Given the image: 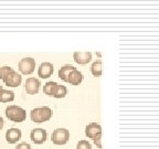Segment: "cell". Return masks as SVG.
Listing matches in <instances>:
<instances>
[{
  "instance_id": "1",
  "label": "cell",
  "mask_w": 159,
  "mask_h": 149,
  "mask_svg": "<svg viewBox=\"0 0 159 149\" xmlns=\"http://www.w3.org/2000/svg\"><path fill=\"white\" fill-rule=\"evenodd\" d=\"M6 116L11 122L15 123H22L27 118V112L22 107L16 106V105H10L6 108Z\"/></svg>"
},
{
  "instance_id": "2",
  "label": "cell",
  "mask_w": 159,
  "mask_h": 149,
  "mask_svg": "<svg viewBox=\"0 0 159 149\" xmlns=\"http://www.w3.org/2000/svg\"><path fill=\"white\" fill-rule=\"evenodd\" d=\"M52 116V111L51 108L48 106L43 107H38L31 111L30 113V117H31V120L34 123H44L48 122Z\"/></svg>"
},
{
  "instance_id": "3",
  "label": "cell",
  "mask_w": 159,
  "mask_h": 149,
  "mask_svg": "<svg viewBox=\"0 0 159 149\" xmlns=\"http://www.w3.org/2000/svg\"><path fill=\"white\" fill-rule=\"evenodd\" d=\"M70 139V132L66 128H57L51 135V140L54 145H65Z\"/></svg>"
},
{
  "instance_id": "4",
  "label": "cell",
  "mask_w": 159,
  "mask_h": 149,
  "mask_svg": "<svg viewBox=\"0 0 159 149\" xmlns=\"http://www.w3.org/2000/svg\"><path fill=\"white\" fill-rule=\"evenodd\" d=\"M18 67H19V71L22 74H31L35 69V60L32 59V57H25L19 62Z\"/></svg>"
},
{
  "instance_id": "5",
  "label": "cell",
  "mask_w": 159,
  "mask_h": 149,
  "mask_svg": "<svg viewBox=\"0 0 159 149\" xmlns=\"http://www.w3.org/2000/svg\"><path fill=\"white\" fill-rule=\"evenodd\" d=\"M30 137H31V140L34 144L41 145L47 140L48 134L43 128H34L32 129V132L30 134Z\"/></svg>"
},
{
  "instance_id": "6",
  "label": "cell",
  "mask_w": 159,
  "mask_h": 149,
  "mask_svg": "<svg viewBox=\"0 0 159 149\" xmlns=\"http://www.w3.org/2000/svg\"><path fill=\"white\" fill-rule=\"evenodd\" d=\"M40 81L35 77H29V79L25 81V92L30 95H35L38 94L40 89Z\"/></svg>"
},
{
  "instance_id": "7",
  "label": "cell",
  "mask_w": 159,
  "mask_h": 149,
  "mask_svg": "<svg viewBox=\"0 0 159 149\" xmlns=\"http://www.w3.org/2000/svg\"><path fill=\"white\" fill-rule=\"evenodd\" d=\"M53 71H54V67H53L52 63L43 62L38 69V75L41 79H48L53 74Z\"/></svg>"
},
{
  "instance_id": "8",
  "label": "cell",
  "mask_w": 159,
  "mask_h": 149,
  "mask_svg": "<svg viewBox=\"0 0 159 149\" xmlns=\"http://www.w3.org/2000/svg\"><path fill=\"white\" fill-rule=\"evenodd\" d=\"M73 59L77 64L85 65L89 62H91L92 60V53L89 52V51H84V52H74L73 53Z\"/></svg>"
},
{
  "instance_id": "9",
  "label": "cell",
  "mask_w": 159,
  "mask_h": 149,
  "mask_svg": "<svg viewBox=\"0 0 159 149\" xmlns=\"http://www.w3.org/2000/svg\"><path fill=\"white\" fill-rule=\"evenodd\" d=\"M99 134H102V127L97 123H91V124H89L85 127V135L89 138L94 139Z\"/></svg>"
},
{
  "instance_id": "10",
  "label": "cell",
  "mask_w": 159,
  "mask_h": 149,
  "mask_svg": "<svg viewBox=\"0 0 159 149\" xmlns=\"http://www.w3.org/2000/svg\"><path fill=\"white\" fill-rule=\"evenodd\" d=\"M21 130L19 128H10L6 133V140L9 144H16L21 138Z\"/></svg>"
},
{
  "instance_id": "11",
  "label": "cell",
  "mask_w": 159,
  "mask_h": 149,
  "mask_svg": "<svg viewBox=\"0 0 159 149\" xmlns=\"http://www.w3.org/2000/svg\"><path fill=\"white\" fill-rule=\"evenodd\" d=\"M3 82H5V84L7 85V86L18 87L21 84V82H22V76L20 74H18L17 72H13L12 74H10Z\"/></svg>"
},
{
  "instance_id": "12",
  "label": "cell",
  "mask_w": 159,
  "mask_h": 149,
  "mask_svg": "<svg viewBox=\"0 0 159 149\" xmlns=\"http://www.w3.org/2000/svg\"><path fill=\"white\" fill-rule=\"evenodd\" d=\"M82 79H83L82 73L75 69L70 73L69 77H67V83H70V84L72 85H80L81 82H82Z\"/></svg>"
},
{
  "instance_id": "13",
  "label": "cell",
  "mask_w": 159,
  "mask_h": 149,
  "mask_svg": "<svg viewBox=\"0 0 159 149\" xmlns=\"http://www.w3.org/2000/svg\"><path fill=\"white\" fill-rule=\"evenodd\" d=\"M73 70H75L74 66H72V65H63L61 69L59 70V77L62 81H64V82H67V77H69L70 73L72 72Z\"/></svg>"
},
{
  "instance_id": "14",
  "label": "cell",
  "mask_w": 159,
  "mask_h": 149,
  "mask_svg": "<svg viewBox=\"0 0 159 149\" xmlns=\"http://www.w3.org/2000/svg\"><path fill=\"white\" fill-rule=\"evenodd\" d=\"M13 99H15V93L12 91H8V89L0 91V102L1 103L12 102Z\"/></svg>"
},
{
  "instance_id": "15",
  "label": "cell",
  "mask_w": 159,
  "mask_h": 149,
  "mask_svg": "<svg viewBox=\"0 0 159 149\" xmlns=\"http://www.w3.org/2000/svg\"><path fill=\"white\" fill-rule=\"evenodd\" d=\"M91 72L94 76H101L102 75V61L97 60L91 66Z\"/></svg>"
},
{
  "instance_id": "16",
  "label": "cell",
  "mask_w": 159,
  "mask_h": 149,
  "mask_svg": "<svg viewBox=\"0 0 159 149\" xmlns=\"http://www.w3.org/2000/svg\"><path fill=\"white\" fill-rule=\"evenodd\" d=\"M66 93H67L66 87L63 86V85L57 84L54 89V93H53V97H55V98H63V97L66 96Z\"/></svg>"
},
{
  "instance_id": "17",
  "label": "cell",
  "mask_w": 159,
  "mask_h": 149,
  "mask_svg": "<svg viewBox=\"0 0 159 149\" xmlns=\"http://www.w3.org/2000/svg\"><path fill=\"white\" fill-rule=\"evenodd\" d=\"M57 84L55 82H48L43 86V93L45 95H49V96H53V93H54V89L57 87Z\"/></svg>"
},
{
  "instance_id": "18",
  "label": "cell",
  "mask_w": 159,
  "mask_h": 149,
  "mask_svg": "<svg viewBox=\"0 0 159 149\" xmlns=\"http://www.w3.org/2000/svg\"><path fill=\"white\" fill-rule=\"evenodd\" d=\"M13 72H15V71H13L12 67L2 66L1 69H0V79H2V81H5V79H7V77L9 76L10 74H12Z\"/></svg>"
},
{
  "instance_id": "19",
  "label": "cell",
  "mask_w": 159,
  "mask_h": 149,
  "mask_svg": "<svg viewBox=\"0 0 159 149\" xmlns=\"http://www.w3.org/2000/svg\"><path fill=\"white\" fill-rule=\"evenodd\" d=\"M76 149H92V146L87 140H80L77 142Z\"/></svg>"
},
{
  "instance_id": "20",
  "label": "cell",
  "mask_w": 159,
  "mask_h": 149,
  "mask_svg": "<svg viewBox=\"0 0 159 149\" xmlns=\"http://www.w3.org/2000/svg\"><path fill=\"white\" fill-rule=\"evenodd\" d=\"M16 149H31V146H30L28 142H20V144L16 147Z\"/></svg>"
},
{
  "instance_id": "21",
  "label": "cell",
  "mask_w": 159,
  "mask_h": 149,
  "mask_svg": "<svg viewBox=\"0 0 159 149\" xmlns=\"http://www.w3.org/2000/svg\"><path fill=\"white\" fill-rule=\"evenodd\" d=\"M101 136H102V134L97 135V136L93 139V140H94V144L96 145L98 148H102V144H101Z\"/></svg>"
},
{
  "instance_id": "22",
  "label": "cell",
  "mask_w": 159,
  "mask_h": 149,
  "mask_svg": "<svg viewBox=\"0 0 159 149\" xmlns=\"http://www.w3.org/2000/svg\"><path fill=\"white\" fill-rule=\"evenodd\" d=\"M3 124H5V123H3V119H2V117L0 116V130H1V129L3 128Z\"/></svg>"
},
{
  "instance_id": "23",
  "label": "cell",
  "mask_w": 159,
  "mask_h": 149,
  "mask_svg": "<svg viewBox=\"0 0 159 149\" xmlns=\"http://www.w3.org/2000/svg\"><path fill=\"white\" fill-rule=\"evenodd\" d=\"M1 89H3V88H2V85L0 84V91H1Z\"/></svg>"
}]
</instances>
